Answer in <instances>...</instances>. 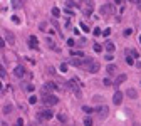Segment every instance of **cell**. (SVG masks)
I'll use <instances>...</instances> for the list:
<instances>
[{
	"label": "cell",
	"instance_id": "cell-1",
	"mask_svg": "<svg viewBox=\"0 0 141 126\" xmlns=\"http://www.w3.org/2000/svg\"><path fill=\"white\" fill-rule=\"evenodd\" d=\"M42 101H44V104H46V106H54V104L59 103V97L54 96V94H50V93H47V94H44Z\"/></svg>",
	"mask_w": 141,
	"mask_h": 126
},
{
	"label": "cell",
	"instance_id": "cell-2",
	"mask_svg": "<svg viewBox=\"0 0 141 126\" xmlns=\"http://www.w3.org/2000/svg\"><path fill=\"white\" fill-rule=\"evenodd\" d=\"M96 113L99 114V118H101V119H106V118H108V114H109V108L103 104V106L96 108Z\"/></svg>",
	"mask_w": 141,
	"mask_h": 126
},
{
	"label": "cell",
	"instance_id": "cell-3",
	"mask_svg": "<svg viewBox=\"0 0 141 126\" xmlns=\"http://www.w3.org/2000/svg\"><path fill=\"white\" fill-rule=\"evenodd\" d=\"M56 89H57V86L54 84V82H46V84H44V87H42V93H44V94H47V93L56 91Z\"/></svg>",
	"mask_w": 141,
	"mask_h": 126
},
{
	"label": "cell",
	"instance_id": "cell-4",
	"mask_svg": "<svg viewBox=\"0 0 141 126\" xmlns=\"http://www.w3.org/2000/svg\"><path fill=\"white\" fill-rule=\"evenodd\" d=\"M54 116V113H52V111H50V109H47V111H40V113H39V118H40V119H50V118Z\"/></svg>",
	"mask_w": 141,
	"mask_h": 126
},
{
	"label": "cell",
	"instance_id": "cell-5",
	"mask_svg": "<svg viewBox=\"0 0 141 126\" xmlns=\"http://www.w3.org/2000/svg\"><path fill=\"white\" fill-rule=\"evenodd\" d=\"M123 96H124V94H123L121 91H116L114 96H113V103H114V104H121V103H123Z\"/></svg>",
	"mask_w": 141,
	"mask_h": 126
},
{
	"label": "cell",
	"instance_id": "cell-6",
	"mask_svg": "<svg viewBox=\"0 0 141 126\" xmlns=\"http://www.w3.org/2000/svg\"><path fill=\"white\" fill-rule=\"evenodd\" d=\"M14 74H15L17 78H24V76H25V69L22 67V66H17L15 71H14Z\"/></svg>",
	"mask_w": 141,
	"mask_h": 126
},
{
	"label": "cell",
	"instance_id": "cell-7",
	"mask_svg": "<svg viewBox=\"0 0 141 126\" xmlns=\"http://www.w3.org/2000/svg\"><path fill=\"white\" fill-rule=\"evenodd\" d=\"M29 44H30V47H32V49H37V47H39V39L35 37V35H30Z\"/></svg>",
	"mask_w": 141,
	"mask_h": 126
},
{
	"label": "cell",
	"instance_id": "cell-8",
	"mask_svg": "<svg viewBox=\"0 0 141 126\" xmlns=\"http://www.w3.org/2000/svg\"><path fill=\"white\" fill-rule=\"evenodd\" d=\"M126 78H128L126 74H119V76L116 78V81H114V82H113V86H119V84H123V82L126 81Z\"/></svg>",
	"mask_w": 141,
	"mask_h": 126
},
{
	"label": "cell",
	"instance_id": "cell-9",
	"mask_svg": "<svg viewBox=\"0 0 141 126\" xmlns=\"http://www.w3.org/2000/svg\"><path fill=\"white\" fill-rule=\"evenodd\" d=\"M5 37H7V42H9V46H14L15 44V37H14V34L7 30V34H5Z\"/></svg>",
	"mask_w": 141,
	"mask_h": 126
},
{
	"label": "cell",
	"instance_id": "cell-10",
	"mask_svg": "<svg viewBox=\"0 0 141 126\" xmlns=\"http://www.w3.org/2000/svg\"><path fill=\"white\" fill-rule=\"evenodd\" d=\"M106 71H108V74H116L118 67H116V64H109V66L106 67Z\"/></svg>",
	"mask_w": 141,
	"mask_h": 126
},
{
	"label": "cell",
	"instance_id": "cell-11",
	"mask_svg": "<svg viewBox=\"0 0 141 126\" xmlns=\"http://www.w3.org/2000/svg\"><path fill=\"white\" fill-rule=\"evenodd\" d=\"M124 54H126V62H128L129 66H133V64H134V59H133L131 56H129V50H128V49L124 50Z\"/></svg>",
	"mask_w": 141,
	"mask_h": 126
},
{
	"label": "cell",
	"instance_id": "cell-12",
	"mask_svg": "<svg viewBox=\"0 0 141 126\" xmlns=\"http://www.w3.org/2000/svg\"><path fill=\"white\" fill-rule=\"evenodd\" d=\"M71 56H72V57H84V52H82V50H74V49H72V50H71Z\"/></svg>",
	"mask_w": 141,
	"mask_h": 126
},
{
	"label": "cell",
	"instance_id": "cell-13",
	"mask_svg": "<svg viewBox=\"0 0 141 126\" xmlns=\"http://www.w3.org/2000/svg\"><path fill=\"white\" fill-rule=\"evenodd\" d=\"M128 97H131V99H136L138 97V93H136V89H128Z\"/></svg>",
	"mask_w": 141,
	"mask_h": 126
},
{
	"label": "cell",
	"instance_id": "cell-14",
	"mask_svg": "<svg viewBox=\"0 0 141 126\" xmlns=\"http://www.w3.org/2000/svg\"><path fill=\"white\" fill-rule=\"evenodd\" d=\"M104 46H106V50H108V52H113L114 49H116V46H114L113 42H106Z\"/></svg>",
	"mask_w": 141,
	"mask_h": 126
},
{
	"label": "cell",
	"instance_id": "cell-15",
	"mask_svg": "<svg viewBox=\"0 0 141 126\" xmlns=\"http://www.w3.org/2000/svg\"><path fill=\"white\" fill-rule=\"evenodd\" d=\"M101 12H103V14H111V12H113V7H111V5H104L103 9H101Z\"/></svg>",
	"mask_w": 141,
	"mask_h": 126
},
{
	"label": "cell",
	"instance_id": "cell-16",
	"mask_svg": "<svg viewBox=\"0 0 141 126\" xmlns=\"http://www.w3.org/2000/svg\"><path fill=\"white\" fill-rule=\"evenodd\" d=\"M103 84H104L106 87H111V86H113V81H111V79H108V78H106V79L103 81Z\"/></svg>",
	"mask_w": 141,
	"mask_h": 126
},
{
	"label": "cell",
	"instance_id": "cell-17",
	"mask_svg": "<svg viewBox=\"0 0 141 126\" xmlns=\"http://www.w3.org/2000/svg\"><path fill=\"white\" fill-rule=\"evenodd\" d=\"M52 15H54V17H59V15H61V9L54 7V9H52Z\"/></svg>",
	"mask_w": 141,
	"mask_h": 126
},
{
	"label": "cell",
	"instance_id": "cell-18",
	"mask_svg": "<svg viewBox=\"0 0 141 126\" xmlns=\"http://www.w3.org/2000/svg\"><path fill=\"white\" fill-rule=\"evenodd\" d=\"M20 5H22V2H20V0H12V7H15V9H19Z\"/></svg>",
	"mask_w": 141,
	"mask_h": 126
},
{
	"label": "cell",
	"instance_id": "cell-19",
	"mask_svg": "<svg viewBox=\"0 0 141 126\" xmlns=\"http://www.w3.org/2000/svg\"><path fill=\"white\" fill-rule=\"evenodd\" d=\"M84 126H93V119L91 118H84Z\"/></svg>",
	"mask_w": 141,
	"mask_h": 126
},
{
	"label": "cell",
	"instance_id": "cell-20",
	"mask_svg": "<svg viewBox=\"0 0 141 126\" xmlns=\"http://www.w3.org/2000/svg\"><path fill=\"white\" fill-rule=\"evenodd\" d=\"M7 76V72H5V69H3V66H0V79H3Z\"/></svg>",
	"mask_w": 141,
	"mask_h": 126
},
{
	"label": "cell",
	"instance_id": "cell-21",
	"mask_svg": "<svg viewBox=\"0 0 141 126\" xmlns=\"http://www.w3.org/2000/svg\"><path fill=\"white\" fill-rule=\"evenodd\" d=\"M82 111H84V113H87V114H91L94 109H93V108H89V106H84V108H82Z\"/></svg>",
	"mask_w": 141,
	"mask_h": 126
},
{
	"label": "cell",
	"instance_id": "cell-22",
	"mask_svg": "<svg viewBox=\"0 0 141 126\" xmlns=\"http://www.w3.org/2000/svg\"><path fill=\"white\" fill-rule=\"evenodd\" d=\"M131 34H133V30H131V29H126L124 32H123V35H124V37H129Z\"/></svg>",
	"mask_w": 141,
	"mask_h": 126
},
{
	"label": "cell",
	"instance_id": "cell-23",
	"mask_svg": "<svg viewBox=\"0 0 141 126\" xmlns=\"http://www.w3.org/2000/svg\"><path fill=\"white\" fill-rule=\"evenodd\" d=\"M94 50H96V52H101V50H103V46H101V44H94Z\"/></svg>",
	"mask_w": 141,
	"mask_h": 126
},
{
	"label": "cell",
	"instance_id": "cell-24",
	"mask_svg": "<svg viewBox=\"0 0 141 126\" xmlns=\"http://www.w3.org/2000/svg\"><path fill=\"white\" fill-rule=\"evenodd\" d=\"M29 103H30V104H35V103H37V97H35V96H30V97H29Z\"/></svg>",
	"mask_w": 141,
	"mask_h": 126
},
{
	"label": "cell",
	"instance_id": "cell-25",
	"mask_svg": "<svg viewBox=\"0 0 141 126\" xmlns=\"http://www.w3.org/2000/svg\"><path fill=\"white\" fill-rule=\"evenodd\" d=\"M3 111H5V113L9 114L10 111H12V106H10V104H7V106H3Z\"/></svg>",
	"mask_w": 141,
	"mask_h": 126
},
{
	"label": "cell",
	"instance_id": "cell-26",
	"mask_svg": "<svg viewBox=\"0 0 141 126\" xmlns=\"http://www.w3.org/2000/svg\"><path fill=\"white\" fill-rule=\"evenodd\" d=\"M57 118H59V121H67L66 114H57Z\"/></svg>",
	"mask_w": 141,
	"mask_h": 126
},
{
	"label": "cell",
	"instance_id": "cell-27",
	"mask_svg": "<svg viewBox=\"0 0 141 126\" xmlns=\"http://www.w3.org/2000/svg\"><path fill=\"white\" fill-rule=\"evenodd\" d=\"M12 20H14V24H20V19L17 17V15H14V17H12Z\"/></svg>",
	"mask_w": 141,
	"mask_h": 126
},
{
	"label": "cell",
	"instance_id": "cell-28",
	"mask_svg": "<svg viewBox=\"0 0 141 126\" xmlns=\"http://www.w3.org/2000/svg\"><path fill=\"white\" fill-rule=\"evenodd\" d=\"M81 29L84 30V32H89V27H87V25H86V24H81Z\"/></svg>",
	"mask_w": 141,
	"mask_h": 126
},
{
	"label": "cell",
	"instance_id": "cell-29",
	"mask_svg": "<svg viewBox=\"0 0 141 126\" xmlns=\"http://www.w3.org/2000/svg\"><path fill=\"white\" fill-rule=\"evenodd\" d=\"M15 125H17V126H24V119H22V118H19V119H17V123H15Z\"/></svg>",
	"mask_w": 141,
	"mask_h": 126
},
{
	"label": "cell",
	"instance_id": "cell-30",
	"mask_svg": "<svg viewBox=\"0 0 141 126\" xmlns=\"http://www.w3.org/2000/svg\"><path fill=\"white\" fill-rule=\"evenodd\" d=\"M93 34H94V35H101V29H94Z\"/></svg>",
	"mask_w": 141,
	"mask_h": 126
},
{
	"label": "cell",
	"instance_id": "cell-31",
	"mask_svg": "<svg viewBox=\"0 0 141 126\" xmlns=\"http://www.w3.org/2000/svg\"><path fill=\"white\" fill-rule=\"evenodd\" d=\"M109 34H111V29H106V30H104V32H103V35H106V37H108Z\"/></svg>",
	"mask_w": 141,
	"mask_h": 126
},
{
	"label": "cell",
	"instance_id": "cell-32",
	"mask_svg": "<svg viewBox=\"0 0 141 126\" xmlns=\"http://www.w3.org/2000/svg\"><path fill=\"white\" fill-rule=\"evenodd\" d=\"M61 71L66 72V71H67V64H62V66H61Z\"/></svg>",
	"mask_w": 141,
	"mask_h": 126
},
{
	"label": "cell",
	"instance_id": "cell-33",
	"mask_svg": "<svg viewBox=\"0 0 141 126\" xmlns=\"http://www.w3.org/2000/svg\"><path fill=\"white\" fill-rule=\"evenodd\" d=\"M0 47H5V39L0 37Z\"/></svg>",
	"mask_w": 141,
	"mask_h": 126
},
{
	"label": "cell",
	"instance_id": "cell-34",
	"mask_svg": "<svg viewBox=\"0 0 141 126\" xmlns=\"http://www.w3.org/2000/svg\"><path fill=\"white\" fill-rule=\"evenodd\" d=\"M134 2H136V7L141 10V0H134Z\"/></svg>",
	"mask_w": 141,
	"mask_h": 126
},
{
	"label": "cell",
	"instance_id": "cell-35",
	"mask_svg": "<svg viewBox=\"0 0 141 126\" xmlns=\"http://www.w3.org/2000/svg\"><path fill=\"white\" fill-rule=\"evenodd\" d=\"M114 2H116V3H121V0H114Z\"/></svg>",
	"mask_w": 141,
	"mask_h": 126
},
{
	"label": "cell",
	"instance_id": "cell-36",
	"mask_svg": "<svg viewBox=\"0 0 141 126\" xmlns=\"http://www.w3.org/2000/svg\"><path fill=\"white\" fill-rule=\"evenodd\" d=\"M2 87H3V86H2V82H0V89H2Z\"/></svg>",
	"mask_w": 141,
	"mask_h": 126
},
{
	"label": "cell",
	"instance_id": "cell-37",
	"mask_svg": "<svg viewBox=\"0 0 141 126\" xmlns=\"http://www.w3.org/2000/svg\"><path fill=\"white\" fill-rule=\"evenodd\" d=\"M140 44H141V35H140Z\"/></svg>",
	"mask_w": 141,
	"mask_h": 126
},
{
	"label": "cell",
	"instance_id": "cell-38",
	"mask_svg": "<svg viewBox=\"0 0 141 126\" xmlns=\"http://www.w3.org/2000/svg\"><path fill=\"white\" fill-rule=\"evenodd\" d=\"M32 126H37V125H34V123H32Z\"/></svg>",
	"mask_w": 141,
	"mask_h": 126
}]
</instances>
